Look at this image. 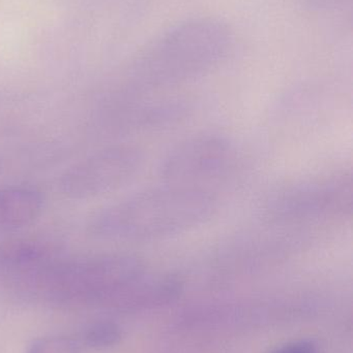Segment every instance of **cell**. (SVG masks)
Masks as SVG:
<instances>
[{
    "label": "cell",
    "mask_w": 353,
    "mask_h": 353,
    "mask_svg": "<svg viewBox=\"0 0 353 353\" xmlns=\"http://www.w3.org/2000/svg\"><path fill=\"white\" fill-rule=\"evenodd\" d=\"M218 209L213 189L163 182L102 210L89 228L107 240H164L203 225Z\"/></svg>",
    "instance_id": "1"
},
{
    "label": "cell",
    "mask_w": 353,
    "mask_h": 353,
    "mask_svg": "<svg viewBox=\"0 0 353 353\" xmlns=\"http://www.w3.org/2000/svg\"><path fill=\"white\" fill-rule=\"evenodd\" d=\"M233 46L226 23L199 17L178 23L159 35L137 62L139 84L165 91L198 80L221 65Z\"/></svg>",
    "instance_id": "2"
},
{
    "label": "cell",
    "mask_w": 353,
    "mask_h": 353,
    "mask_svg": "<svg viewBox=\"0 0 353 353\" xmlns=\"http://www.w3.org/2000/svg\"><path fill=\"white\" fill-rule=\"evenodd\" d=\"M146 271L140 259L126 253L80 259L58 256L35 276L28 292L58 304L109 306Z\"/></svg>",
    "instance_id": "3"
},
{
    "label": "cell",
    "mask_w": 353,
    "mask_h": 353,
    "mask_svg": "<svg viewBox=\"0 0 353 353\" xmlns=\"http://www.w3.org/2000/svg\"><path fill=\"white\" fill-rule=\"evenodd\" d=\"M352 176L314 174L280 183L263 195L258 211L265 224L305 228L344 221L352 214Z\"/></svg>",
    "instance_id": "4"
},
{
    "label": "cell",
    "mask_w": 353,
    "mask_h": 353,
    "mask_svg": "<svg viewBox=\"0 0 353 353\" xmlns=\"http://www.w3.org/2000/svg\"><path fill=\"white\" fill-rule=\"evenodd\" d=\"M238 153L223 134L201 132L170 149L159 167L163 182L211 189L236 167Z\"/></svg>",
    "instance_id": "5"
},
{
    "label": "cell",
    "mask_w": 353,
    "mask_h": 353,
    "mask_svg": "<svg viewBox=\"0 0 353 353\" xmlns=\"http://www.w3.org/2000/svg\"><path fill=\"white\" fill-rule=\"evenodd\" d=\"M143 163V153L136 147H110L66 171L60 180V188L70 199L99 196L130 182L139 173Z\"/></svg>",
    "instance_id": "6"
},
{
    "label": "cell",
    "mask_w": 353,
    "mask_h": 353,
    "mask_svg": "<svg viewBox=\"0 0 353 353\" xmlns=\"http://www.w3.org/2000/svg\"><path fill=\"white\" fill-rule=\"evenodd\" d=\"M41 193L28 187L0 189V236L30 225L43 210Z\"/></svg>",
    "instance_id": "7"
},
{
    "label": "cell",
    "mask_w": 353,
    "mask_h": 353,
    "mask_svg": "<svg viewBox=\"0 0 353 353\" xmlns=\"http://www.w3.org/2000/svg\"><path fill=\"white\" fill-rule=\"evenodd\" d=\"M122 338V329L112 321H99L87 327L83 335L85 345L102 350L113 347Z\"/></svg>",
    "instance_id": "8"
},
{
    "label": "cell",
    "mask_w": 353,
    "mask_h": 353,
    "mask_svg": "<svg viewBox=\"0 0 353 353\" xmlns=\"http://www.w3.org/2000/svg\"><path fill=\"white\" fill-rule=\"evenodd\" d=\"M28 353H80V347L70 338L54 336L33 342Z\"/></svg>",
    "instance_id": "9"
},
{
    "label": "cell",
    "mask_w": 353,
    "mask_h": 353,
    "mask_svg": "<svg viewBox=\"0 0 353 353\" xmlns=\"http://www.w3.org/2000/svg\"><path fill=\"white\" fill-rule=\"evenodd\" d=\"M271 353H317V346L309 340H300L278 347Z\"/></svg>",
    "instance_id": "10"
},
{
    "label": "cell",
    "mask_w": 353,
    "mask_h": 353,
    "mask_svg": "<svg viewBox=\"0 0 353 353\" xmlns=\"http://www.w3.org/2000/svg\"><path fill=\"white\" fill-rule=\"evenodd\" d=\"M350 1V0H304L308 8L318 12L339 10L344 8Z\"/></svg>",
    "instance_id": "11"
}]
</instances>
